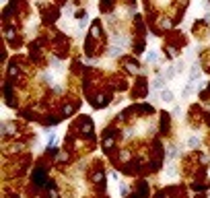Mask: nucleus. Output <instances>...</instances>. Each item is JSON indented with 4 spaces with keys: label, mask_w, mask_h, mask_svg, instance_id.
<instances>
[{
    "label": "nucleus",
    "mask_w": 210,
    "mask_h": 198,
    "mask_svg": "<svg viewBox=\"0 0 210 198\" xmlns=\"http://www.w3.org/2000/svg\"><path fill=\"white\" fill-rule=\"evenodd\" d=\"M161 99H163L165 103H171V101H173V93H171L169 89H163V91H161Z\"/></svg>",
    "instance_id": "f257e3e1"
},
{
    "label": "nucleus",
    "mask_w": 210,
    "mask_h": 198,
    "mask_svg": "<svg viewBox=\"0 0 210 198\" xmlns=\"http://www.w3.org/2000/svg\"><path fill=\"white\" fill-rule=\"evenodd\" d=\"M198 76H200V68H198V64H194L192 70H189V83H194Z\"/></svg>",
    "instance_id": "f03ea898"
},
{
    "label": "nucleus",
    "mask_w": 210,
    "mask_h": 198,
    "mask_svg": "<svg viewBox=\"0 0 210 198\" xmlns=\"http://www.w3.org/2000/svg\"><path fill=\"white\" fill-rule=\"evenodd\" d=\"M175 74H177V70H175V66H169L167 68V72H165V81H171Z\"/></svg>",
    "instance_id": "7ed1b4c3"
},
{
    "label": "nucleus",
    "mask_w": 210,
    "mask_h": 198,
    "mask_svg": "<svg viewBox=\"0 0 210 198\" xmlns=\"http://www.w3.org/2000/svg\"><path fill=\"white\" fill-rule=\"evenodd\" d=\"M187 144H189V149H196V147H200V138L198 136H189V138H187Z\"/></svg>",
    "instance_id": "20e7f679"
},
{
    "label": "nucleus",
    "mask_w": 210,
    "mask_h": 198,
    "mask_svg": "<svg viewBox=\"0 0 210 198\" xmlns=\"http://www.w3.org/2000/svg\"><path fill=\"white\" fill-rule=\"evenodd\" d=\"M177 174V167H175V163H169V167H167V175H175Z\"/></svg>",
    "instance_id": "39448f33"
},
{
    "label": "nucleus",
    "mask_w": 210,
    "mask_h": 198,
    "mask_svg": "<svg viewBox=\"0 0 210 198\" xmlns=\"http://www.w3.org/2000/svg\"><path fill=\"white\" fill-rule=\"evenodd\" d=\"M152 89H163V79H154V83H152Z\"/></svg>",
    "instance_id": "423d86ee"
},
{
    "label": "nucleus",
    "mask_w": 210,
    "mask_h": 198,
    "mask_svg": "<svg viewBox=\"0 0 210 198\" xmlns=\"http://www.w3.org/2000/svg\"><path fill=\"white\" fill-rule=\"evenodd\" d=\"M154 60H157V54H154V52H148V54H146V62H154Z\"/></svg>",
    "instance_id": "0eeeda50"
},
{
    "label": "nucleus",
    "mask_w": 210,
    "mask_h": 198,
    "mask_svg": "<svg viewBox=\"0 0 210 198\" xmlns=\"http://www.w3.org/2000/svg\"><path fill=\"white\" fill-rule=\"evenodd\" d=\"M122 194H128V184H122Z\"/></svg>",
    "instance_id": "6e6552de"
}]
</instances>
